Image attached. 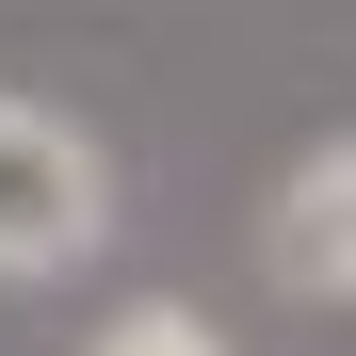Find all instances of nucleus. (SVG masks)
<instances>
[{
	"label": "nucleus",
	"instance_id": "1",
	"mask_svg": "<svg viewBox=\"0 0 356 356\" xmlns=\"http://www.w3.org/2000/svg\"><path fill=\"white\" fill-rule=\"evenodd\" d=\"M97 227H113L97 130H65L49 97H0V275H65L97 259Z\"/></svg>",
	"mask_w": 356,
	"mask_h": 356
},
{
	"label": "nucleus",
	"instance_id": "2",
	"mask_svg": "<svg viewBox=\"0 0 356 356\" xmlns=\"http://www.w3.org/2000/svg\"><path fill=\"white\" fill-rule=\"evenodd\" d=\"M356 162L340 146H308V162H291L275 178V291H291V308H340V275H356Z\"/></svg>",
	"mask_w": 356,
	"mask_h": 356
},
{
	"label": "nucleus",
	"instance_id": "3",
	"mask_svg": "<svg viewBox=\"0 0 356 356\" xmlns=\"http://www.w3.org/2000/svg\"><path fill=\"white\" fill-rule=\"evenodd\" d=\"M81 356H227V324H195V308H162V291H146V308H113Z\"/></svg>",
	"mask_w": 356,
	"mask_h": 356
}]
</instances>
